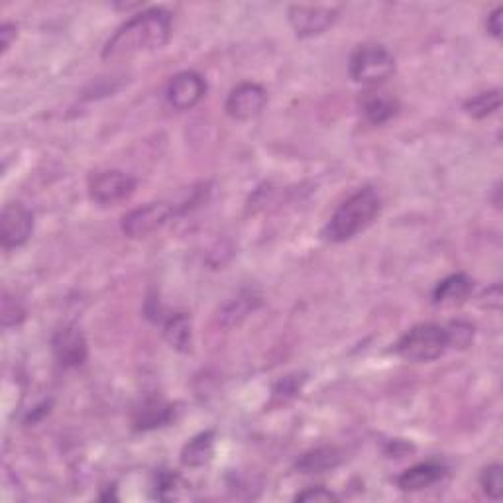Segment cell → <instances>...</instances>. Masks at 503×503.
<instances>
[{
	"label": "cell",
	"mask_w": 503,
	"mask_h": 503,
	"mask_svg": "<svg viewBox=\"0 0 503 503\" xmlns=\"http://www.w3.org/2000/svg\"><path fill=\"white\" fill-rule=\"evenodd\" d=\"M338 10L328 6H303L295 4L289 8V22L297 31L299 38H313L337 22Z\"/></svg>",
	"instance_id": "obj_10"
},
{
	"label": "cell",
	"mask_w": 503,
	"mask_h": 503,
	"mask_svg": "<svg viewBox=\"0 0 503 503\" xmlns=\"http://www.w3.org/2000/svg\"><path fill=\"white\" fill-rule=\"evenodd\" d=\"M175 217V205L169 202H148L146 207L134 209L122 219V232L128 238H146L164 229Z\"/></svg>",
	"instance_id": "obj_6"
},
{
	"label": "cell",
	"mask_w": 503,
	"mask_h": 503,
	"mask_svg": "<svg viewBox=\"0 0 503 503\" xmlns=\"http://www.w3.org/2000/svg\"><path fill=\"white\" fill-rule=\"evenodd\" d=\"M472 289H474L472 277H468L466 274H453L435 287L433 303L441 305V307L460 305L470 297Z\"/></svg>",
	"instance_id": "obj_12"
},
{
	"label": "cell",
	"mask_w": 503,
	"mask_h": 503,
	"mask_svg": "<svg viewBox=\"0 0 503 503\" xmlns=\"http://www.w3.org/2000/svg\"><path fill=\"white\" fill-rule=\"evenodd\" d=\"M448 345V335L445 327H438L433 323L417 325L409 333H405L398 345H395V352L409 362H433L441 358Z\"/></svg>",
	"instance_id": "obj_3"
},
{
	"label": "cell",
	"mask_w": 503,
	"mask_h": 503,
	"mask_svg": "<svg viewBox=\"0 0 503 503\" xmlns=\"http://www.w3.org/2000/svg\"><path fill=\"white\" fill-rule=\"evenodd\" d=\"M446 335H448V345L466 348L474 338V328L466 323H453L446 328Z\"/></svg>",
	"instance_id": "obj_24"
},
{
	"label": "cell",
	"mask_w": 503,
	"mask_h": 503,
	"mask_svg": "<svg viewBox=\"0 0 503 503\" xmlns=\"http://www.w3.org/2000/svg\"><path fill=\"white\" fill-rule=\"evenodd\" d=\"M164 338L171 348L189 352L193 346V320L185 313L169 317L164 325Z\"/></svg>",
	"instance_id": "obj_18"
},
{
	"label": "cell",
	"mask_w": 503,
	"mask_h": 503,
	"mask_svg": "<svg viewBox=\"0 0 503 503\" xmlns=\"http://www.w3.org/2000/svg\"><path fill=\"white\" fill-rule=\"evenodd\" d=\"M175 409L174 405L166 403L164 400H146L134 413V429L136 431H152L157 427H166L174 421Z\"/></svg>",
	"instance_id": "obj_14"
},
{
	"label": "cell",
	"mask_w": 503,
	"mask_h": 503,
	"mask_svg": "<svg viewBox=\"0 0 503 503\" xmlns=\"http://www.w3.org/2000/svg\"><path fill=\"white\" fill-rule=\"evenodd\" d=\"M295 501H303V503H330V501H338V496L335 491H330L323 486H315L309 488L301 494L295 496Z\"/></svg>",
	"instance_id": "obj_25"
},
{
	"label": "cell",
	"mask_w": 503,
	"mask_h": 503,
	"mask_svg": "<svg viewBox=\"0 0 503 503\" xmlns=\"http://www.w3.org/2000/svg\"><path fill=\"white\" fill-rule=\"evenodd\" d=\"M267 104V93L258 83H242L237 89H232L224 111L234 121H252L258 116Z\"/></svg>",
	"instance_id": "obj_9"
},
{
	"label": "cell",
	"mask_w": 503,
	"mask_h": 503,
	"mask_svg": "<svg viewBox=\"0 0 503 503\" xmlns=\"http://www.w3.org/2000/svg\"><path fill=\"white\" fill-rule=\"evenodd\" d=\"M260 305V297L254 293H240L237 299L222 309L220 319L222 323L227 325H238L242 319H246L250 315V311H254L256 307Z\"/></svg>",
	"instance_id": "obj_20"
},
{
	"label": "cell",
	"mask_w": 503,
	"mask_h": 503,
	"mask_svg": "<svg viewBox=\"0 0 503 503\" xmlns=\"http://www.w3.org/2000/svg\"><path fill=\"white\" fill-rule=\"evenodd\" d=\"M362 112L372 124H385L390 122L395 114L400 112V101L383 91L366 93L362 99Z\"/></svg>",
	"instance_id": "obj_15"
},
{
	"label": "cell",
	"mask_w": 503,
	"mask_h": 503,
	"mask_svg": "<svg viewBox=\"0 0 503 503\" xmlns=\"http://www.w3.org/2000/svg\"><path fill=\"white\" fill-rule=\"evenodd\" d=\"M212 454H215V433H201L193 436L184 446V451H181V464L187 468H201L211 463Z\"/></svg>",
	"instance_id": "obj_17"
},
{
	"label": "cell",
	"mask_w": 503,
	"mask_h": 503,
	"mask_svg": "<svg viewBox=\"0 0 503 503\" xmlns=\"http://www.w3.org/2000/svg\"><path fill=\"white\" fill-rule=\"evenodd\" d=\"M395 73V58L383 46H360L350 58V77L362 85H382Z\"/></svg>",
	"instance_id": "obj_4"
},
{
	"label": "cell",
	"mask_w": 503,
	"mask_h": 503,
	"mask_svg": "<svg viewBox=\"0 0 503 503\" xmlns=\"http://www.w3.org/2000/svg\"><path fill=\"white\" fill-rule=\"evenodd\" d=\"M0 38H3V53H6L10 44H13V40L16 38V26L8 22L3 24V28H0Z\"/></svg>",
	"instance_id": "obj_27"
},
{
	"label": "cell",
	"mask_w": 503,
	"mask_h": 503,
	"mask_svg": "<svg viewBox=\"0 0 503 503\" xmlns=\"http://www.w3.org/2000/svg\"><path fill=\"white\" fill-rule=\"evenodd\" d=\"M501 106V93L499 91H486L480 93L472 99L464 103V111L474 116V119H488V116L496 114Z\"/></svg>",
	"instance_id": "obj_21"
},
{
	"label": "cell",
	"mask_w": 503,
	"mask_h": 503,
	"mask_svg": "<svg viewBox=\"0 0 503 503\" xmlns=\"http://www.w3.org/2000/svg\"><path fill=\"white\" fill-rule=\"evenodd\" d=\"M171 36V14L164 8H148L114 31L103 48V59L116 61L164 48Z\"/></svg>",
	"instance_id": "obj_1"
},
{
	"label": "cell",
	"mask_w": 503,
	"mask_h": 503,
	"mask_svg": "<svg viewBox=\"0 0 503 503\" xmlns=\"http://www.w3.org/2000/svg\"><path fill=\"white\" fill-rule=\"evenodd\" d=\"M34 230V215L22 202H8L0 217V242L4 250L24 246Z\"/></svg>",
	"instance_id": "obj_7"
},
{
	"label": "cell",
	"mask_w": 503,
	"mask_h": 503,
	"mask_svg": "<svg viewBox=\"0 0 503 503\" xmlns=\"http://www.w3.org/2000/svg\"><path fill=\"white\" fill-rule=\"evenodd\" d=\"M503 468L499 464H490L480 474V486L490 499H499L503 494Z\"/></svg>",
	"instance_id": "obj_22"
},
{
	"label": "cell",
	"mask_w": 503,
	"mask_h": 503,
	"mask_svg": "<svg viewBox=\"0 0 503 503\" xmlns=\"http://www.w3.org/2000/svg\"><path fill=\"white\" fill-rule=\"evenodd\" d=\"M446 476V466L441 463H423L417 464L398 478V486L403 491H421L435 486Z\"/></svg>",
	"instance_id": "obj_13"
},
{
	"label": "cell",
	"mask_w": 503,
	"mask_h": 503,
	"mask_svg": "<svg viewBox=\"0 0 503 503\" xmlns=\"http://www.w3.org/2000/svg\"><path fill=\"white\" fill-rule=\"evenodd\" d=\"M342 463V454L335 446H320L315 451L305 453L297 460L295 468L301 474H323L328 470H335Z\"/></svg>",
	"instance_id": "obj_16"
},
{
	"label": "cell",
	"mask_w": 503,
	"mask_h": 503,
	"mask_svg": "<svg viewBox=\"0 0 503 503\" xmlns=\"http://www.w3.org/2000/svg\"><path fill=\"white\" fill-rule=\"evenodd\" d=\"M205 93H207L205 79L195 71H184V73H177L175 77L169 81L166 99L171 109L184 112V111H191L193 106H197L202 101Z\"/></svg>",
	"instance_id": "obj_8"
},
{
	"label": "cell",
	"mask_w": 503,
	"mask_h": 503,
	"mask_svg": "<svg viewBox=\"0 0 503 503\" xmlns=\"http://www.w3.org/2000/svg\"><path fill=\"white\" fill-rule=\"evenodd\" d=\"M189 484L174 470H159L154 484V494L162 501H174L184 498Z\"/></svg>",
	"instance_id": "obj_19"
},
{
	"label": "cell",
	"mask_w": 503,
	"mask_h": 503,
	"mask_svg": "<svg viewBox=\"0 0 503 503\" xmlns=\"http://www.w3.org/2000/svg\"><path fill=\"white\" fill-rule=\"evenodd\" d=\"M53 355L63 368H79L87 362L89 346L81 328L75 325H66L56 330V335L51 338Z\"/></svg>",
	"instance_id": "obj_11"
},
{
	"label": "cell",
	"mask_w": 503,
	"mask_h": 503,
	"mask_svg": "<svg viewBox=\"0 0 503 503\" xmlns=\"http://www.w3.org/2000/svg\"><path fill=\"white\" fill-rule=\"evenodd\" d=\"M136 179L121 169L96 171L89 177V197L101 207H112L134 195Z\"/></svg>",
	"instance_id": "obj_5"
},
{
	"label": "cell",
	"mask_w": 503,
	"mask_h": 503,
	"mask_svg": "<svg viewBox=\"0 0 503 503\" xmlns=\"http://www.w3.org/2000/svg\"><path fill=\"white\" fill-rule=\"evenodd\" d=\"M382 211V197L373 187H362L350 195L330 217L323 230L328 242H346L366 230Z\"/></svg>",
	"instance_id": "obj_2"
},
{
	"label": "cell",
	"mask_w": 503,
	"mask_h": 503,
	"mask_svg": "<svg viewBox=\"0 0 503 503\" xmlns=\"http://www.w3.org/2000/svg\"><path fill=\"white\" fill-rule=\"evenodd\" d=\"M24 307L20 305V301H16L14 297H8L4 295L3 299V327L10 328V327H16L24 320Z\"/></svg>",
	"instance_id": "obj_23"
},
{
	"label": "cell",
	"mask_w": 503,
	"mask_h": 503,
	"mask_svg": "<svg viewBox=\"0 0 503 503\" xmlns=\"http://www.w3.org/2000/svg\"><path fill=\"white\" fill-rule=\"evenodd\" d=\"M501 14H503V10L496 8L494 13L488 16V22H486V28H488L490 34L494 36V38H498V40L501 38V30H503V26H501Z\"/></svg>",
	"instance_id": "obj_26"
}]
</instances>
